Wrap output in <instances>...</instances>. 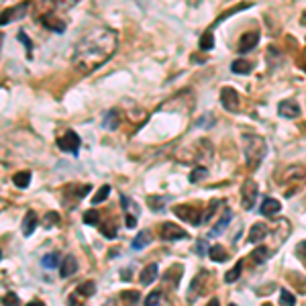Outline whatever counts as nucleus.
Segmentation results:
<instances>
[{
    "instance_id": "obj_1",
    "label": "nucleus",
    "mask_w": 306,
    "mask_h": 306,
    "mask_svg": "<svg viewBox=\"0 0 306 306\" xmlns=\"http://www.w3.org/2000/svg\"><path fill=\"white\" fill-rule=\"evenodd\" d=\"M119 49V33L109 27H98L84 35L72 54V64L80 74H92L105 66Z\"/></svg>"
},
{
    "instance_id": "obj_2",
    "label": "nucleus",
    "mask_w": 306,
    "mask_h": 306,
    "mask_svg": "<svg viewBox=\"0 0 306 306\" xmlns=\"http://www.w3.org/2000/svg\"><path fill=\"white\" fill-rule=\"evenodd\" d=\"M243 151H245V164H247V168L255 170L258 166H262V162L266 160L268 143L260 135H245L243 137Z\"/></svg>"
},
{
    "instance_id": "obj_3",
    "label": "nucleus",
    "mask_w": 306,
    "mask_h": 306,
    "mask_svg": "<svg viewBox=\"0 0 306 306\" xmlns=\"http://www.w3.org/2000/svg\"><path fill=\"white\" fill-rule=\"evenodd\" d=\"M213 284H215V276H213L211 272H207V270H200V272L196 274V278L192 280V284H190L188 300H194V296L198 298V296H202V294H207L209 288H213Z\"/></svg>"
},
{
    "instance_id": "obj_4",
    "label": "nucleus",
    "mask_w": 306,
    "mask_h": 306,
    "mask_svg": "<svg viewBox=\"0 0 306 306\" xmlns=\"http://www.w3.org/2000/svg\"><path fill=\"white\" fill-rule=\"evenodd\" d=\"M174 215L190 225H202V211L200 207H194V204H180V207H174Z\"/></svg>"
},
{
    "instance_id": "obj_5",
    "label": "nucleus",
    "mask_w": 306,
    "mask_h": 306,
    "mask_svg": "<svg viewBox=\"0 0 306 306\" xmlns=\"http://www.w3.org/2000/svg\"><path fill=\"white\" fill-rule=\"evenodd\" d=\"M29 9H31V3H29V0H23L21 5L11 7V9L3 11V15H0V27H5V25H9V23H15V21H19V19L27 17Z\"/></svg>"
},
{
    "instance_id": "obj_6",
    "label": "nucleus",
    "mask_w": 306,
    "mask_h": 306,
    "mask_svg": "<svg viewBox=\"0 0 306 306\" xmlns=\"http://www.w3.org/2000/svg\"><path fill=\"white\" fill-rule=\"evenodd\" d=\"M241 198H243V209L251 211L255 207V200H258V182L255 180H245L241 188Z\"/></svg>"
},
{
    "instance_id": "obj_7",
    "label": "nucleus",
    "mask_w": 306,
    "mask_h": 306,
    "mask_svg": "<svg viewBox=\"0 0 306 306\" xmlns=\"http://www.w3.org/2000/svg\"><path fill=\"white\" fill-rule=\"evenodd\" d=\"M221 105H223L227 111L237 113V111H239V105H241L239 92H237L235 88H231V86H225V88L221 90Z\"/></svg>"
},
{
    "instance_id": "obj_8",
    "label": "nucleus",
    "mask_w": 306,
    "mask_h": 306,
    "mask_svg": "<svg viewBox=\"0 0 306 306\" xmlns=\"http://www.w3.org/2000/svg\"><path fill=\"white\" fill-rule=\"evenodd\" d=\"M80 137H78V133L76 131H66V135H62L60 139H58V147L62 149V151H66V153H78V149H80Z\"/></svg>"
},
{
    "instance_id": "obj_9",
    "label": "nucleus",
    "mask_w": 306,
    "mask_h": 306,
    "mask_svg": "<svg viewBox=\"0 0 306 306\" xmlns=\"http://www.w3.org/2000/svg\"><path fill=\"white\" fill-rule=\"evenodd\" d=\"M160 235L164 241H180V239H188V233L176 225V223H164L160 229Z\"/></svg>"
},
{
    "instance_id": "obj_10",
    "label": "nucleus",
    "mask_w": 306,
    "mask_h": 306,
    "mask_svg": "<svg viewBox=\"0 0 306 306\" xmlns=\"http://www.w3.org/2000/svg\"><path fill=\"white\" fill-rule=\"evenodd\" d=\"M278 115L284 117V119H298L300 117V107L294 98H288V100H282L278 105Z\"/></svg>"
},
{
    "instance_id": "obj_11",
    "label": "nucleus",
    "mask_w": 306,
    "mask_h": 306,
    "mask_svg": "<svg viewBox=\"0 0 306 306\" xmlns=\"http://www.w3.org/2000/svg\"><path fill=\"white\" fill-rule=\"evenodd\" d=\"M258 43H260V33L258 31H249V33H245L239 39L237 51H239V54H249L251 49H255V45H258Z\"/></svg>"
},
{
    "instance_id": "obj_12",
    "label": "nucleus",
    "mask_w": 306,
    "mask_h": 306,
    "mask_svg": "<svg viewBox=\"0 0 306 306\" xmlns=\"http://www.w3.org/2000/svg\"><path fill=\"white\" fill-rule=\"evenodd\" d=\"M41 23H43L45 29H49V31H56V33H64V31H66V21L60 19L56 13L43 15V17H41Z\"/></svg>"
},
{
    "instance_id": "obj_13",
    "label": "nucleus",
    "mask_w": 306,
    "mask_h": 306,
    "mask_svg": "<svg viewBox=\"0 0 306 306\" xmlns=\"http://www.w3.org/2000/svg\"><path fill=\"white\" fill-rule=\"evenodd\" d=\"M78 272V260L74 255H66V260L60 264V276L62 278H72Z\"/></svg>"
},
{
    "instance_id": "obj_14",
    "label": "nucleus",
    "mask_w": 306,
    "mask_h": 306,
    "mask_svg": "<svg viewBox=\"0 0 306 306\" xmlns=\"http://www.w3.org/2000/svg\"><path fill=\"white\" fill-rule=\"evenodd\" d=\"M282 211V204H280V200H276V198H266L264 202H262V207H260V213L264 215V217H274V215H278Z\"/></svg>"
},
{
    "instance_id": "obj_15",
    "label": "nucleus",
    "mask_w": 306,
    "mask_h": 306,
    "mask_svg": "<svg viewBox=\"0 0 306 306\" xmlns=\"http://www.w3.org/2000/svg\"><path fill=\"white\" fill-rule=\"evenodd\" d=\"M268 233H270V229H268L266 223H255V225L251 227L249 235H247V241H249V243H260Z\"/></svg>"
},
{
    "instance_id": "obj_16",
    "label": "nucleus",
    "mask_w": 306,
    "mask_h": 306,
    "mask_svg": "<svg viewBox=\"0 0 306 306\" xmlns=\"http://www.w3.org/2000/svg\"><path fill=\"white\" fill-rule=\"evenodd\" d=\"M231 217H233V213L227 209V211L223 213V217L219 219V223H217V225L211 229V233H209V235H211V237H219V235H221V233H223V231L229 227V223H231Z\"/></svg>"
},
{
    "instance_id": "obj_17",
    "label": "nucleus",
    "mask_w": 306,
    "mask_h": 306,
    "mask_svg": "<svg viewBox=\"0 0 306 306\" xmlns=\"http://www.w3.org/2000/svg\"><path fill=\"white\" fill-rule=\"evenodd\" d=\"M158 264H149L143 272H141V284L143 286H149V284H153L156 282V278H158Z\"/></svg>"
},
{
    "instance_id": "obj_18",
    "label": "nucleus",
    "mask_w": 306,
    "mask_h": 306,
    "mask_svg": "<svg viewBox=\"0 0 306 306\" xmlns=\"http://www.w3.org/2000/svg\"><path fill=\"white\" fill-rule=\"evenodd\" d=\"M35 229H37V215H35L33 211H29V213L25 215V219H23V235H25V237H31Z\"/></svg>"
},
{
    "instance_id": "obj_19",
    "label": "nucleus",
    "mask_w": 306,
    "mask_h": 306,
    "mask_svg": "<svg viewBox=\"0 0 306 306\" xmlns=\"http://www.w3.org/2000/svg\"><path fill=\"white\" fill-rule=\"evenodd\" d=\"M209 258H211L213 262L223 264V262H227L229 253H227V249H225L223 245H213V247H209Z\"/></svg>"
},
{
    "instance_id": "obj_20",
    "label": "nucleus",
    "mask_w": 306,
    "mask_h": 306,
    "mask_svg": "<svg viewBox=\"0 0 306 306\" xmlns=\"http://www.w3.org/2000/svg\"><path fill=\"white\" fill-rule=\"evenodd\" d=\"M253 68H255V66H253V62H249V60H235V62L231 64V72H233V74H249Z\"/></svg>"
},
{
    "instance_id": "obj_21",
    "label": "nucleus",
    "mask_w": 306,
    "mask_h": 306,
    "mask_svg": "<svg viewBox=\"0 0 306 306\" xmlns=\"http://www.w3.org/2000/svg\"><path fill=\"white\" fill-rule=\"evenodd\" d=\"M213 47H215V33H213V29H209V31H204L200 35V49L202 51H211Z\"/></svg>"
},
{
    "instance_id": "obj_22",
    "label": "nucleus",
    "mask_w": 306,
    "mask_h": 306,
    "mask_svg": "<svg viewBox=\"0 0 306 306\" xmlns=\"http://www.w3.org/2000/svg\"><path fill=\"white\" fill-rule=\"evenodd\" d=\"M149 243H151V233H149V231H141V233H139V235H137V237L133 239V243H131V247L139 251V249H143V247H147Z\"/></svg>"
},
{
    "instance_id": "obj_23",
    "label": "nucleus",
    "mask_w": 306,
    "mask_h": 306,
    "mask_svg": "<svg viewBox=\"0 0 306 306\" xmlns=\"http://www.w3.org/2000/svg\"><path fill=\"white\" fill-rule=\"evenodd\" d=\"M102 127L109 129V131L117 129V127H119V113H117V111H109V113L105 115V121H102Z\"/></svg>"
},
{
    "instance_id": "obj_24",
    "label": "nucleus",
    "mask_w": 306,
    "mask_h": 306,
    "mask_svg": "<svg viewBox=\"0 0 306 306\" xmlns=\"http://www.w3.org/2000/svg\"><path fill=\"white\" fill-rule=\"evenodd\" d=\"M147 204L153 213H160L166 207V198L164 196H147Z\"/></svg>"
},
{
    "instance_id": "obj_25",
    "label": "nucleus",
    "mask_w": 306,
    "mask_h": 306,
    "mask_svg": "<svg viewBox=\"0 0 306 306\" xmlns=\"http://www.w3.org/2000/svg\"><path fill=\"white\" fill-rule=\"evenodd\" d=\"M94 292H96V284H94L92 280H88V282H84V284L78 286V294H80L82 298H90Z\"/></svg>"
},
{
    "instance_id": "obj_26",
    "label": "nucleus",
    "mask_w": 306,
    "mask_h": 306,
    "mask_svg": "<svg viewBox=\"0 0 306 306\" xmlns=\"http://www.w3.org/2000/svg\"><path fill=\"white\" fill-rule=\"evenodd\" d=\"M111 196V186L109 184H105V186H102L96 194H94V198H92V204H94V207H96V204H100V202H105L107 198Z\"/></svg>"
},
{
    "instance_id": "obj_27",
    "label": "nucleus",
    "mask_w": 306,
    "mask_h": 306,
    "mask_svg": "<svg viewBox=\"0 0 306 306\" xmlns=\"http://www.w3.org/2000/svg\"><path fill=\"white\" fill-rule=\"evenodd\" d=\"M13 182H15L17 188H27L31 184V174L29 172H19V174H15Z\"/></svg>"
},
{
    "instance_id": "obj_28",
    "label": "nucleus",
    "mask_w": 306,
    "mask_h": 306,
    "mask_svg": "<svg viewBox=\"0 0 306 306\" xmlns=\"http://www.w3.org/2000/svg\"><path fill=\"white\" fill-rule=\"evenodd\" d=\"M41 264H43V268H49V270L58 268L60 266V253H47Z\"/></svg>"
},
{
    "instance_id": "obj_29",
    "label": "nucleus",
    "mask_w": 306,
    "mask_h": 306,
    "mask_svg": "<svg viewBox=\"0 0 306 306\" xmlns=\"http://www.w3.org/2000/svg\"><path fill=\"white\" fill-rule=\"evenodd\" d=\"M241 270H243V262H237V264H235V268H233L231 272H227V276H225V282H227V284H233V282H237V280H239V276H241Z\"/></svg>"
},
{
    "instance_id": "obj_30",
    "label": "nucleus",
    "mask_w": 306,
    "mask_h": 306,
    "mask_svg": "<svg viewBox=\"0 0 306 306\" xmlns=\"http://www.w3.org/2000/svg\"><path fill=\"white\" fill-rule=\"evenodd\" d=\"M251 255H253V262H255V264H264V262L270 258V255H268V247H266V245L258 247V249H255Z\"/></svg>"
},
{
    "instance_id": "obj_31",
    "label": "nucleus",
    "mask_w": 306,
    "mask_h": 306,
    "mask_svg": "<svg viewBox=\"0 0 306 306\" xmlns=\"http://www.w3.org/2000/svg\"><path fill=\"white\" fill-rule=\"evenodd\" d=\"M100 233L105 235L107 239H115V237H117V227H115V223H102V225H100Z\"/></svg>"
},
{
    "instance_id": "obj_32",
    "label": "nucleus",
    "mask_w": 306,
    "mask_h": 306,
    "mask_svg": "<svg viewBox=\"0 0 306 306\" xmlns=\"http://www.w3.org/2000/svg\"><path fill=\"white\" fill-rule=\"evenodd\" d=\"M166 280H172L174 282V286L182 280V266H174V268H170V272L166 274Z\"/></svg>"
},
{
    "instance_id": "obj_33",
    "label": "nucleus",
    "mask_w": 306,
    "mask_h": 306,
    "mask_svg": "<svg viewBox=\"0 0 306 306\" xmlns=\"http://www.w3.org/2000/svg\"><path fill=\"white\" fill-rule=\"evenodd\" d=\"M219 204H221V200H213L211 204H209V209H207V213H202V223H209L211 221V217L217 213V209H219Z\"/></svg>"
},
{
    "instance_id": "obj_34",
    "label": "nucleus",
    "mask_w": 306,
    "mask_h": 306,
    "mask_svg": "<svg viewBox=\"0 0 306 306\" xmlns=\"http://www.w3.org/2000/svg\"><path fill=\"white\" fill-rule=\"evenodd\" d=\"M98 221H100V215H98V211H86L84 213V223L86 225H98Z\"/></svg>"
},
{
    "instance_id": "obj_35",
    "label": "nucleus",
    "mask_w": 306,
    "mask_h": 306,
    "mask_svg": "<svg viewBox=\"0 0 306 306\" xmlns=\"http://www.w3.org/2000/svg\"><path fill=\"white\" fill-rule=\"evenodd\" d=\"M207 168H196L192 174H190V182L192 184H196V182H200V180H204V178H207Z\"/></svg>"
},
{
    "instance_id": "obj_36",
    "label": "nucleus",
    "mask_w": 306,
    "mask_h": 306,
    "mask_svg": "<svg viewBox=\"0 0 306 306\" xmlns=\"http://www.w3.org/2000/svg\"><path fill=\"white\" fill-rule=\"evenodd\" d=\"M280 304H296V296L290 294L286 288L280 290Z\"/></svg>"
},
{
    "instance_id": "obj_37",
    "label": "nucleus",
    "mask_w": 306,
    "mask_h": 306,
    "mask_svg": "<svg viewBox=\"0 0 306 306\" xmlns=\"http://www.w3.org/2000/svg\"><path fill=\"white\" fill-rule=\"evenodd\" d=\"M139 298H141V294L139 292H131V290H125V292H121V300H125V302H139Z\"/></svg>"
},
{
    "instance_id": "obj_38",
    "label": "nucleus",
    "mask_w": 306,
    "mask_h": 306,
    "mask_svg": "<svg viewBox=\"0 0 306 306\" xmlns=\"http://www.w3.org/2000/svg\"><path fill=\"white\" fill-rule=\"evenodd\" d=\"M51 3H54L58 9H62V11H64V9L68 11V9H72L74 5H78L80 0H51Z\"/></svg>"
},
{
    "instance_id": "obj_39",
    "label": "nucleus",
    "mask_w": 306,
    "mask_h": 306,
    "mask_svg": "<svg viewBox=\"0 0 306 306\" xmlns=\"http://www.w3.org/2000/svg\"><path fill=\"white\" fill-rule=\"evenodd\" d=\"M60 223V215L58 213H54V211H51V213H47V217H45V227L49 229V227H56Z\"/></svg>"
},
{
    "instance_id": "obj_40",
    "label": "nucleus",
    "mask_w": 306,
    "mask_h": 306,
    "mask_svg": "<svg viewBox=\"0 0 306 306\" xmlns=\"http://www.w3.org/2000/svg\"><path fill=\"white\" fill-rule=\"evenodd\" d=\"M19 39L25 43V47H27V56L31 58V49H33V45H31V39L27 37V33H25V31H19Z\"/></svg>"
},
{
    "instance_id": "obj_41",
    "label": "nucleus",
    "mask_w": 306,
    "mask_h": 306,
    "mask_svg": "<svg viewBox=\"0 0 306 306\" xmlns=\"http://www.w3.org/2000/svg\"><path fill=\"white\" fill-rule=\"evenodd\" d=\"M296 255H298L302 262H306V241H300V243L296 245Z\"/></svg>"
},
{
    "instance_id": "obj_42",
    "label": "nucleus",
    "mask_w": 306,
    "mask_h": 306,
    "mask_svg": "<svg viewBox=\"0 0 306 306\" xmlns=\"http://www.w3.org/2000/svg\"><path fill=\"white\" fill-rule=\"evenodd\" d=\"M196 253H198V255H207V253H209V245H207V241H204V239H200V241L196 243Z\"/></svg>"
},
{
    "instance_id": "obj_43",
    "label": "nucleus",
    "mask_w": 306,
    "mask_h": 306,
    "mask_svg": "<svg viewBox=\"0 0 306 306\" xmlns=\"http://www.w3.org/2000/svg\"><path fill=\"white\" fill-rule=\"evenodd\" d=\"M160 300H162V292H160V290L151 292V294L147 296V304H160Z\"/></svg>"
},
{
    "instance_id": "obj_44",
    "label": "nucleus",
    "mask_w": 306,
    "mask_h": 306,
    "mask_svg": "<svg viewBox=\"0 0 306 306\" xmlns=\"http://www.w3.org/2000/svg\"><path fill=\"white\" fill-rule=\"evenodd\" d=\"M90 190H92V188H90V186H88V184H86V186H80V188H78V190H76V192H74V194H76V198H78V200H80V198H86V196H88V192H90Z\"/></svg>"
},
{
    "instance_id": "obj_45",
    "label": "nucleus",
    "mask_w": 306,
    "mask_h": 306,
    "mask_svg": "<svg viewBox=\"0 0 306 306\" xmlns=\"http://www.w3.org/2000/svg\"><path fill=\"white\" fill-rule=\"evenodd\" d=\"M3 302H5V304H19V296L13 294V292H9V294L3 298Z\"/></svg>"
},
{
    "instance_id": "obj_46",
    "label": "nucleus",
    "mask_w": 306,
    "mask_h": 306,
    "mask_svg": "<svg viewBox=\"0 0 306 306\" xmlns=\"http://www.w3.org/2000/svg\"><path fill=\"white\" fill-rule=\"evenodd\" d=\"M129 229H133V227H137V219L135 217H131V215H127V223H125Z\"/></svg>"
},
{
    "instance_id": "obj_47",
    "label": "nucleus",
    "mask_w": 306,
    "mask_h": 306,
    "mask_svg": "<svg viewBox=\"0 0 306 306\" xmlns=\"http://www.w3.org/2000/svg\"><path fill=\"white\" fill-rule=\"evenodd\" d=\"M300 23H302V25H306V11L302 13V19H300Z\"/></svg>"
},
{
    "instance_id": "obj_48",
    "label": "nucleus",
    "mask_w": 306,
    "mask_h": 306,
    "mask_svg": "<svg viewBox=\"0 0 306 306\" xmlns=\"http://www.w3.org/2000/svg\"><path fill=\"white\" fill-rule=\"evenodd\" d=\"M3 41H5V35L0 33V51H3Z\"/></svg>"
},
{
    "instance_id": "obj_49",
    "label": "nucleus",
    "mask_w": 306,
    "mask_h": 306,
    "mask_svg": "<svg viewBox=\"0 0 306 306\" xmlns=\"http://www.w3.org/2000/svg\"><path fill=\"white\" fill-rule=\"evenodd\" d=\"M0 260H3V251H0Z\"/></svg>"
}]
</instances>
